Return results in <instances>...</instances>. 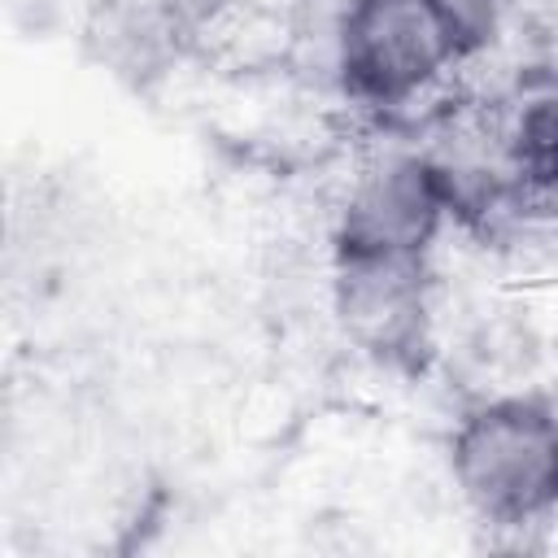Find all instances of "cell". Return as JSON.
I'll use <instances>...</instances> for the list:
<instances>
[{
	"label": "cell",
	"mask_w": 558,
	"mask_h": 558,
	"mask_svg": "<svg viewBox=\"0 0 558 558\" xmlns=\"http://www.w3.org/2000/svg\"><path fill=\"white\" fill-rule=\"evenodd\" d=\"M458 222V192L432 144L384 140L344 179L327 257H436Z\"/></svg>",
	"instance_id": "3957f363"
},
{
	"label": "cell",
	"mask_w": 558,
	"mask_h": 558,
	"mask_svg": "<svg viewBox=\"0 0 558 558\" xmlns=\"http://www.w3.org/2000/svg\"><path fill=\"white\" fill-rule=\"evenodd\" d=\"M471 48L445 0H340L327 31L331 83L349 109L392 126L436 105Z\"/></svg>",
	"instance_id": "7a4b0ae2"
},
{
	"label": "cell",
	"mask_w": 558,
	"mask_h": 558,
	"mask_svg": "<svg viewBox=\"0 0 558 558\" xmlns=\"http://www.w3.org/2000/svg\"><path fill=\"white\" fill-rule=\"evenodd\" d=\"M501 144L523 187L558 196V65L510 105L501 118Z\"/></svg>",
	"instance_id": "5b68a950"
},
{
	"label": "cell",
	"mask_w": 558,
	"mask_h": 558,
	"mask_svg": "<svg viewBox=\"0 0 558 558\" xmlns=\"http://www.w3.org/2000/svg\"><path fill=\"white\" fill-rule=\"evenodd\" d=\"M331 314L379 366H423L440 336L436 257H327Z\"/></svg>",
	"instance_id": "277c9868"
},
{
	"label": "cell",
	"mask_w": 558,
	"mask_h": 558,
	"mask_svg": "<svg viewBox=\"0 0 558 558\" xmlns=\"http://www.w3.org/2000/svg\"><path fill=\"white\" fill-rule=\"evenodd\" d=\"M445 471L480 527H549L558 519V392L506 384L466 401L445 445Z\"/></svg>",
	"instance_id": "6da1fadb"
}]
</instances>
